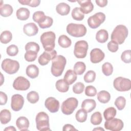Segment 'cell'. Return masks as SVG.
<instances>
[{
	"label": "cell",
	"mask_w": 131,
	"mask_h": 131,
	"mask_svg": "<svg viewBox=\"0 0 131 131\" xmlns=\"http://www.w3.org/2000/svg\"><path fill=\"white\" fill-rule=\"evenodd\" d=\"M46 17L47 16H46L44 12L41 11H38L35 12L32 16L33 20L35 22L38 23V24L42 23L46 19Z\"/></svg>",
	"instance_id": "cell-33"
},
{
	"label": "cell",
	"mask_w": 131,
	"mask_h": 131,
	"mask_svg": "<svg viewBox=\"0 0 131 131\" xmlns=\"http://www.w3.org/2000/svg\"><path fill=\"white\" fill-rule=\"evenodd\" d=\"M56 12L62 16L68 15L70 11V6L65 3H60L56 7Z\"/></svg>",
	"instance_id": "cell-22"
},
{
	"label": "cell",
	"mask_w": 131,
	"mask_h": 131,
	"mask_svg": "<svg viewBox=\"0 0 131 131\" xmlns=\"http://www.w3.org/2000/svg\"><path fill=\"white\" fill-rule=\"evenodd\" d=\"M88 50V43L85 40L77 41L74 46V54L77 58H84L86 57Z\"/></svg>",
	"instance_id": "cell-9"
},
{
	"label": "cell",
	"mask_w": 131,
	"mask_h": 131,
	"mask_svg": "<svg viewBox=\"0 0 131 131\" xmlns=\"http://www.w3.org/2000/svg\"><path fill=\"white\" fill-rule=\"evenodd\" d=\"M55 86L57 91L61 93H65L68 91L69 89V84L64 79H59L57 80L55 84Z\"/></svg>",
	"instance_id": "cell-29"
},
{
	"label": "cell",
	"mask_w": 131,
	"mask_h": 131,
	"mask_svg": "<svg viewBox=\"0 0 131 131\" xmlns=\"http://www.w3.org/2000/svg\"><path fill=\"white\" fill-rule=\"evenodd\" d=\"M36 128L38 130H49V117L48 115L43 112L38 113L35 118Z\"/></svg>",
	"instance_id": "cell-5"
},
{
	"label": "cell",
	"mask_w": 131,
	"mask_h": 131,
	"mask_svg": "<svg viewBox=\"0 0 131 131\" xmlns=\"http://www.w3.org/2000/svg\"><path fill=\"white\" fill-rule=\"evenodd\" d=\"M77 2L80 6L81 11L83 14H89L93 10L94 6L91 1H77Z\"/></svg>",
	"instance_id": "cell-18"
},
{
	"label": "cell",
	"mask_w": 131,
	"mask_h": 131,
	"mask_svg": "<svg viewBox=\"0 0 131 131\" xmlns=\"http://www.w3.org/2000/svg\"><path fill=\"white\" fill-rule=\"evenodd\" d=\"M39 95L36 91H31L27 95L28 101L32 104L36 103L39 100Z\"/></svg>",
	"instance_id": "cell-39"
},
{
	"label": "cell",
	"mask_w": 131,
	"mask_h": 131,
	"mask_svg": "<svg viewBox=\"0 0 131 131\" xmlns=\"http://www.w3.org/2000/svg\"><path fill=\"white\" fill-rule=\"evenodd\" d=\"M37 52L33 51H27L25 54V59L28 62L34 61L37 58Z\"/></svg>",
	"instance_id": "cell-44"
},
{
	"label": "cell",
	"mask_w": 131,
	"mask_h": 131,
	"mask_svg": "<svg viewBox=\"0 0 131 131\" xmlns=\"http://www.w3.org/2000/svg\"><path fill=\"white\" fill-rule=\"evenodd\" d=\"M84 89V85L83 83L78 82L76 83L73 86V91L74 93L80 94L82 93Z\"/></svg>",
	"instance_id": "cell-48"
},
{
	"label": "cell",
	"mask_w": 131,
	"mask_h": 131,
	"mask_svg": "<svg viewBox=\"0 0 131 131\" xmlns=\"http://www.w3.org/2000/svg\"><path fill=\"white\" fill-rule=\"evenodd\" d=\"M102 71L103 74L106 76H110L113 72V67L110 62H105L102 66Z\"/></svg>",
	"instance_id": "cell-38"
},
{
	"label": "cell",
	"mask_w": 131,
	"mask_h": 131,
	"mask_svg": "<svg viewBox=\"0 0 131 131\" xmlns=\"http://www.w3.org/2000/svg\"><path fill=\"white\" fill-rule=\"evenodd\" d=\"M86 28L83 24L70 23L67 26V33L73 37H82L86 34Z\"/></svg>",
	"instance_id": "cell-4"
},
{
	"label": "cell",
	"mask_w": 131,
	"mask_h": 131,
	"mask_svg": "<svg viewBox=\"0 0 131 131\" xmlns=\"http://www.w3.org/2000/svg\"><path fill=\"white\" fill-rule=\"evenodd\" d=\"M108 38V32L105 29H101L99 30L96 35V39L97 41L100 43L105 42Z\"/></svg>",
	"instance_id": "cell-25"
},
{
	"label": "cell",
	"mask_w": 131,
	"mask_h": 131,
	"mask_svg": "<svg viewBox=\"0 0 131 131\" xmlns=\"http://www.w3.org/2000/svg\"><path fill=\"white\" fill-rule=\"evenodd\" d=\"M7 95L2 91L0 92V104L1 105H5L7 102Z\"/></svg>",
	"instance_id": "cell-51"
},
{
	"label": "cell",
	"mask_w": 131,
	"mask_h": 131,
	"mask_svg": "<svg viewBox=\"0 0 131 131\" xmlns=\"http://www.w3.org/2000/svg\"><path fill=\"white\" fill-rule=\"evenodd\" d=\"M24 104V98L20 94H14L11 97V107L14 111H20L23 107Z\"/></svg>",
	"instance_id": "cell-14"
},
{
	"label": "cell",
	"mask_w": 131,
	"mask_h": 131,
	"mask_svg": "<svg viewBox=\"0 0 131 131\" xmlns=\"http://www.w3.org/2000/svg\"><path fill=\"white\" fill-rule=\"evenodd\" d=\"M11 119V114L7 109L3 110L0 112V120L2 124H7Z\"/></svg>",
	"instance_id": "cell-26"
},
{
	"label": "cell",
	"mask_w": 131,
	"mask_h": 131,
	"mask_svg": "<svg viewBox=\"0 0 131 131\" xmlns=\"http://www.w3.org/2000/svg\"><path fill=\"white\" fill-rule=\"evenodd\" d=\"M58 43L59 45L63 48H67L71 46L72 44V41L70 38H69L66 35H60L58 40Z\"/></svg>",
	"instance_id": "cell-28"
},
{
	"label": "cell",
	"mask_w": 131,
	"mask_h": 131,
	"mask_svg": "<svg viewBox=\"0 0 131 131\" xmlns=\"http://www.w3.org/2000/svg\"><path fill=\"white\" fill-rule=\"evenodd\" d=\"M87 112L83 108L79 109L76 112L75 118L76 120L79 122H84L87 119Z\"/></svg>",
	"instance_id": "cell-36"
},
{
	"label": "cell",
	"mask_w": 131,
	"mask_h": 131,
	"mask_svg": "<svg viewBox=\"0 0 131 131\" xmlns=\"http://www.w3.org/2000/svg\"><path fill=\"white\" fill-rule=\"evenodd\" d=\"M18 2L23 5H28L32 7H36L39 5L40 0H19Z\"/></svg>",
	"instance_id": "cell-43"
},
{
	"label": "cell",
	"mask_w": 131,
	"mask_h": 131,
	"mask_svg": "<svg viewBox=\"0 0 131 131\" xmlns=\"http://www.w3.org/2000/svg\"><path fill=\"white\" fill-rule=\"evenodd\" d=\"M27 75L32 79L36 78L39 74V69L35 64L29 65L26 70Z\"/></svg>",
	"instance_id": "cell-21"
},
{
	"label": "cell",
	"mask_w": 131,
	"mask_h": 131,
	"mask_svg": "<svg viewBox=\"0 0 131 131\" xmlns=\"http://www.w3.org/2000/svg\"><path fill=\"white\" fill-rule=\"evenodd\" d=\"M13 11L12 7L9 4H4L0 6V14L3 17H7L10 16Z\"/></svg>",
	"instance_id": "cell-27"
},
{
	"label": "cell",
	"mask_w": 131,
	"mask_h": 131,
	"mask_svg": "<svg viewBox=\"0 0 131 131\" xmlns=\"http://www.w3.org/2000/svg\"><path fill=\"white\" fill-rule=\"evenodd\" d=\"M102 121V116L99 112H95L91 117V123L93 125H99L101 123Z\"/></svg>",
	"instance_id": "cell-37"
},
{
	"label": "cell",
	"mask_w": 131,
	"mask_h": 131,
	"mask_svg": "<svg viewBox=\"0 0 131 131\" xmlns=\"http://www.w3.org/2000/svg\"><path fill=\"white\" fill-rule=\"evenodd\" d=\"M86 66L85 63L81 61H78L74 66V72L76 75H82L85 71Z\"/></svg>",
	"instance_id": "cell-32"
},
{
	"label": "cell",
	"mask_w": 131,
	"mask_h": 131,
	"mask_svg": "<svg viewBox=\"0 0 131 131\" xmlns=\"http://www.w3.org/2000/svg\"><path fill=\"white\" fill-rule=\"evenodd\" d=\"M97 99L102 103H106L111 99V94L106 91H101L97 94Z\"/></svg>",
	"instance_id": "cell-30"
},
{
	"label": "cell",
	"mask_w": 131,
	"mask_h": 131,
	"mask_svg": "<svg viewBox=\"0 0 131 131\" xmlns=\"http://www.w3.org/2000/svg\"><path fill=\"white\" fill-rule=\"evenodd\" d=\"M124 126L123 121L118 118H113L104 122V127L108 130L112 131L121 130Z\"/></svg>",
	"instance_id": "cell-11"
},
{
	"label": "cell",
	"mask_w": 131,
	"mask_h": 131,
	"mask_svg": "<svg viewBox=\"0 0 131 131\" xmlns=\"http://www.w3.org/2000/svg\"><path fill=\"white\" fill-rule=\"evenodd\" d=\"M97 94L96 89L93 85H88L85 89V94L90 97L95 96Z\"/></svg>",
	"instance_id": "cell-49"
},
{
	"label": "cell",
	"mask_w": 131,
	"mask_h": 131,
	"mask_svg": "<svg viewBox=\"0 0 131 131\" xmlns=\"http://www.w3.org/2000/svg\"><path fill=\"white\" fill-rule=\"evenodd\" d=\"M1 75L2 76V77H1L2 78H1V85H2V84H3V80H2V79H3V76L2 74V73H1Z\"/></svg>",
	"instance_id": "cell-56"
},
{
	"label": "cell",
	"mask_w": 131,
	"mask_h": 131,
	"mask_svg": "<svg viewBox=\"0 0 131 131\" xmlns=\"http://www.w3.org/2000/svg\"><path fill=\"white\" fill-rule=\"evenodd\" d=\"M117 111L114 107H110L105 110L103 112V116L105 120H110L115 118L116 115Z\"/></svg>",
	"instance_id": "cell-31"
},
{
	"label": "cell",
	"mask_w": 131,
	"mask_h": 131,
	"mask_svg": "<svg viewBox=\"0 0 131 131\" xmlns=\"http://www.w3.org/2000/svg\"><path fill=\"white\" fill-rule=\"evenodd\" d=\"M96 78V73L94 71H88L84 76V80L86 83H91L94 81Z\"/></svg>",
	"instance_id": "cell-42"
},
{
	"label": "cell",
	"mask_w": 131,
	"mask_h": 131,
	"mask_svg": "<svg viewBox=\"0 0 131 131\" xmlns=\"http://www.w3.org/2000/svg\"><path fill=\"white\" fill-rule=\"evenodd\" d=\"M67 60L66 58L61 55H57L52 60L51 71L52 75L55 77L61 75L66 66Z\"/></svg>",
	"instance_id": "cell-1"
},
{
	"label": "cell",
	"mask_w": 131,
	"mask_h": 131,
	"mask_svg": "<svg viewBox=\"0 0 131 131\" xmlns=\"http://www.w3.org/2000/svg\"><path fill=\"white\" fill-rule=\"evenodd\" d=\"M16 125L21 131L27 130L29 127V121L27 118L24 116L19 117L16 120Z\"/></svg>",
	"instance_id": "cell-19"
},
{
	"label": "cell",
	"mask_w": 131,
	"mask_h": 131,
	"mask_svg": "<svg viewBox=\"0 0 131 131\" xmlns=\"http://www.w3.org/2000/svg\"><path fill=\"white\" fill-rule=\"evenodd\" d=\"M25 50L27 51H33L36 52H38L40 49L38 43L35 42H29L25 46Z\"/></svg>",
	"instance_id": "cell-41"
},
{
	"label": "cell",
	"mask_w": 131,
	"mask_h": 131,
	"mask_svg": "<svg viewBox=\"0 0 131 131\" xmlns=\"http://www.w3.org/2000/svg\"><path fill=\"white\" fill-rule=\"evenodd\" d=\"M113 86L118 91H128L131 89V81L128 78L118 77L114 79Z\"/></svg>",
	"instance_id": "cell-8"
},
{
	"label": "cell",
	"mask_w": 131,
	"mask_h": 131,
	"mask_svg": "<svg viewBox=\"0 0 131 131\" xmlns=\"http://www.w3.org/2000/svg\"><path fill=\"white\" fill-rule=\"evenodd\" d=\"M53 23V20L52 18H51L50 16H47L46 19L42 23L38 24V26L41 29L48 28L52 26Z\"/></svg>",
	"instance_id": "cell-47"
},
{
	"label": "cell",
	"mask_w": 131,
	"mask_h": 131,
	"mask_svg": "<svg viewBox=\"0 0 131 131\" xmlns=\"http://www.w3.org/2000/svg\"><path fill=\"white\" fill-rule=\"evenodd\" d=\"M121 59L125 63H130L131 51L130 50H127L123 52L121 55Z\"/></svg>",
	"instance_id": "cell-46"
},
{
	"label": "cell",
	"mask_w": 131,
	"mask_h": 131,
	"mask_svg": "<svg viewBox=\"0 0 131 131\" xmlns=\"http://www.w3.org/2000/svg\"><path fill=\"white\" fill-rule=\"evenodd\" d=\"M128 29L123 25L117 26L111 34V40L118 44H122L128 36Z\"/></svg>",
	"instance_id": "cell-2"
},
{
	"label": "cell",
	"mask_w": 131,
	"mask_h": 131,
	"mask_svg": "<svg viewBox=\"0 0 131 131\" xmlns=\"http://www.w3.org/2000/svg\"><path fill=\"white\" fill-rule=\"evenodd\" d=\"M30 11L28 9L24 7L19 8L16 12L17 18L20 20H26L28 19L30 16Z\"/></svg>",
	"instance_id": "cell-23"
},
{
	"label": "cell",
	"mask_w": 131,
	"mask_h": 131,
	"mask_svg": "<svg viewBox=\"0 0 131 131\" xmlns=\"http://www.w3.org/2000/svg\"><path fill=\"white\" fill-rule=\"evenodd\" d=\"M95 2L97 5L100 7H104L106 6L108 2L107 0H96Z\"/></svg>",
	"instance_id": "cell-53"
},
{
	"label": "cell",
	"mask_w": 131,
	"mask_h": 131,
	"mask_svg": "<svg viewBox=\"0 0 131 131\" xmlns=\"http://www.w3.org/2000/svg\"><path fill=\"white\" fill-rule=\"evenodd\" d=\"M105 19V15L102 12H98L91 16L88 19L89 26L92 29H96Z\"/></svg>",
	"instance_id": "cell-10"
},
{
	"label": "cell",
	"mask_w": 131,
	"mask_h": 131,
	"mask_svg": "<svg viewBox=\"0 0 131 131\" xmlns=\"http://www.w3.org/2000/svg\"><path fill=\"white\" fill-rule=\"evenodd\" d=\"M57 56V52L55 50L50 51H45L38 59V63L41 66L47 65L50 60L53 59Z\"/></svg>",
	"instance_id": "cell-13"
},
{
	"label": "cell",
	"mask_w": 131,
	"mask_h": 131,
	"mask_svg": "<svg viewBox=\"0 0 131 131\" xmlns=\"http://www.w3.org/2000/svg\"><path fill=\"white\" fill-rule=\"evenodd\" d=\"M104 52L99 48H94L90 52V60L93 63L101 62L104 58Z\"/></svg>",
	"instance_id": "cell-16"
},
{
	"label": "cell",
	"mask_w": 131,
	"mask_h": 131,
	"mask_svg": "<svg viewBox=\"0 0 131 131\" xmlns=\"http://www.w3.org/2000/svg\"><path fill=\"white\" fill-rule=\"evenodd\" d=\"M62 130L63 131H67V130H76V131H77V129H76L74 127V126H73L72 125L70 124H65L63 126Z\"/></svg>",
	"instance_id": "cell-52"
},
{
	"label": "cell",
	"mask_w": 131,
	"mask_h": 131,
	"mask_svg": "<svg viewBox=\"0 0 131 131\" xmlns=\"http://www.w3.org/2000/svg\"><path fill=\"white\" fill-rule=\"evenodd\" d=\"M78 104V100L74 97H70L64 100L61 107V110L63 114L66 115L72 114L74 110L77 108Z\"/></svg>",
	"instance_id": "cell-6"
},
{
	"label": "cell",
	"mask_w": 131,
	"mask_h": 131,
	"mask_svg": "<svg viewBox=\"0 0 131 131\" xmlns=\"http://www.w3.org/2000/svg\"><path fill=\"white\" fill-rule=\"evenodd\" d=\"M114 104L119 110H122L125 106L126 99L123 96H119L115 100Z\"/></svg>",
	"instance_id": "cell-40"
},
{
	"label": "cell",
	"mask_w": 131,
	"mask_h": 131,
	"mask_svg": "<svg viewBox=\"0 0 131 131\" xmlns=\"http://www.w3.org/2000/svg\"><path fill=\"white\" fill-rule=\"evenodd\" d=\"M71 15L72 18L76 20L81 21L84 17V14L81 11L79 7H75L72 10Z\"/></svg>",
	"instance_id": "cell-34"
},
{
	"label": "cell",
	"mask_w": 131,
	"mask_h": 131,
	"mask_svg": "<svg viewBox=\"0 0 131 131\" xmlns=\"http://www.w3.org/2000/svg\"><path fill=\"white\" fill-rule=\"evenodd\" d=\"M30 86V81L23 76L17 77L13 83V88L17 91H26Z\"/></svg>",
	"instance_id": "cell-12"
},
{
	"label": "cell",
	"mask_w": 131,
	"mask_h": 131,
	"mask_svg": "<svg viewBox=\"0 0 131 131\" xmlns=\"http://www.w3.org/2000/svg\"><path fill=\"white\" fill-rule=\"evenodd\" d=\"M12 38V34L11 32L9 31L6 30L1 34L0 40L3 43L6 44L9 43Z\"/></svg>",
	"instance_id": "cell-35"
},
{
	"label": "cell",
	"mask_w": 131,
	"mask_h": 131,
	"mask_svg": "<svg viewBox=\"0 0 131 131\" xmlns=\"http://www.w3.org/2000/svg\"><path fill=\"white\" fill-rule=\"evenodd\" d=\"M45 105L46 107L52 113L58 112L60 106L59 101L52 97H50L46 99Z\"/></svg>",
	"instance_id": "cell-15"
},
{
	"label": "cell",
	"mask_w": 131,
	"mask_h": 131,
	"mask_svg": "<svg viewBox=\"0 0 131 131\" xmlns=\"http://www.w3.org/2000/svg\"><path fill=\"white\" fill-rule=\"evenodd\" d=\"M93 130H102V131H104V129L101 127H97V128H94Z\"/></svg>",
	"instance_id": "cell-55"
},
{
	"label": "cell",
	"mask_w": 131,
	"mask_h": 131,
	"mask_svg": "<svg viewBox=\"0 0 131 131\" xmlns=\"http://www.w3.org/2000/svg\"><path fill=\"white\" fill-rule=\"evenodd\" d=\"M96 106V101L92 99H86L84 100L81 104L82 108L84 109L87 113L93 111Z\"/></svg>",
	"instance_id": "cell-20"
},
{
	"label": "cell",
	"mask_w": 131,
	"mask_h": 131,
	"mask_svg": "<svg viewBox=\"0 0 131 131\" xmlns=\"http://www.w3.org/2000/svg\"><path fill=\"white\" fill-rule=\"evenodd\" d=\"M4 130L5 131H9V130L16 131V128L13 126H9L8 127H7L6 128H5L4 129Z\"/></svg>",
	"instance_id": "cell-54"
},
{
	"label": "cell",
	"mask_w": 131,
	"mask_h": 131,
	"mask_svg": "<svg viewBox=\"0 0 131 131\" xmlns=\"http://www.w3.org/2000/svg\"><path fill=\"white\" fill-rule=\"evenodd\" d=\"M77 78V75L74 71L72 70H68L64 76L63 79L69 85H71L76 80Z\"/></svg>",
	"instance_id": "cell-24"
},
{
	"label": "cell",
	"mask_w": 131,
	"mask_h": 131,
	"mask_svg": "<svg viewBox=\"0 0 131 131\" xmlns=\"http://www.w3.org/2000/svg\"><path fill=\"white\" fill-rule=\"evenodd\" d=\"M23 31L27 36H32L37 34L38 32V28L35 24L29 23L24 26Z\"/></svg>",
	"instance_id": "cell-17"
},
{
	"label": "cell",
	"mask_w": 131,
	"mask_h": 131,
	"mask_svg": "<svg viewBox=\"0 0 131 131\" xmlns=\"http://www.w3.org/2000/svg\"><path fill=\"white\" fill-rule=\"evenodd\" d=\"M1 67L2 69L8 74L16 73L19 69V62L15 60L6 58L3 60Z\"/></svg>",
	"instance_id": "cell-7"
},
{
	"label": "cell",
	"mask_w": 131,
	"mask_h": 131,
	"mask_svg": "<svg viewBox=\"0 0 131 131\" xmlns=\"http://www.w3.org/2000/svg\"><path fill=\"white\" fill-rule=\"evenodd\" d=\"M107 48L108 50L111 52H116L118 51L119 46L117 43L116 42L111 40L107 43Z\"/></svg>",
	"instance_id": "cell-50"
},
{
	"label": "cell",
	"mask_w": 131,
	"mask_h": 131,
	"mask_svg": "<svg viewBox=\"0 0 131 131\" xmlns=\"http://www.w3.org/2000/svg\"><path fill=\"white\" fill-rule=\"evenodd\" d=\"M55 34L52 31L44 32L40 37V42L45 51H50L54 50L55 46Z\"/></svg>",
	"instance_id": "cell-3"
},
{
	"label": "cell",
	"mask_w": 131,
	"mask_h": 131,
	"mask_svg": "<svg viewBox=\"0 0 131 131\" xmlns=\"http://www.w3.org/2000/svg\"><path fill=\"white\" fill-rule=\"evenodd\" d=\"M6 52L9 56H14L18 54V48L16 45H11L7 48Z\"/></svg>",
	"instance_id": "cell-45"
}]
</instances>
